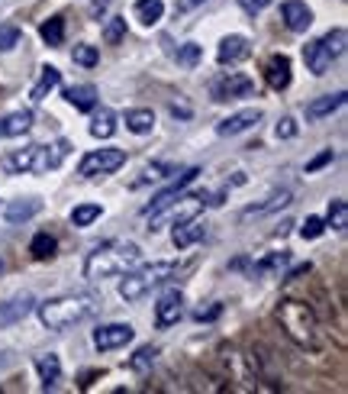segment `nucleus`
Segmentation results:
<instances>
[{"mask_svg": "<svg viewBox=\"0 0 348 394\" xmlns=\"http://www.w3.org/2000/svg\"><path fill=\"white\" fill-rule=\"evenodd\" d=\"M258 120H261V110H258V107H249V110H239V113H232V117H226V120L216 123V133L219 136H239V133H245V129L255 127Z\"/></svg>", "mask_w": 348, "mask_h": 394, "instance_id": "12", "label": "nucleus"}, {"mask_svg": "<svg viewBox=\"0 0 348 394\" xmlns=\"http://www.w3.org/2000/svg\"><path fill=\"white\" fill-rule=\"evenodd\" d=\"M97 310H100L97 294H87V291L84 294H62L39 304V320L49 330H68V326L81 324V320H91Z\"/></svg>", "mask_w": 348, "mask_h": 394, "instance_id": "2", "label": "nucleus"}, {"mask_svg": "<svg viewBox=\"0 0 348 394\" xmlns=\"http://www.w3.org/2000/svg\"><path fill=\"white\" fill-rule=\"evenodd\" d=\"M42 39H45V46H52V49H58V46L65 43V20L62 16H49V20L39 26Z\"/></svg>", "mask_w": 348, "mask_h": 394, "instance_id": "29", "label": "nucleus"}, {"mask_svg": "<svg viewBox=\"0 0 348 394\" xmlns=\"http://www.w3.org/2000/svg\"><path fill=\"white\" fill-rule=\"evenodd\" d=\"M332 159H335V152H332V149H326V152H320V155H316V159H310V162H307V175H313V171H320L322 165H329V162H332Z\"/></svg>", "mask_w": 348, "mask_h": 394, "instance_id": "43", "label": "nucleus"}, {"mask_svg": "<svg viewBox=\"0 0 348 394\" xmlns=\"http://www.w3.org/2000/svg\"><path fill=\"white\" fill-rule=\"evenodd\" d=\"M71 58H75L77 65H84V68H94V65L100 62V52H97V46H75Z\"/></svg>", "mask_w": 348, "mask_h": 394, "instance_id": "38", "label": "nucleus"}, {"mask_svg": "<svg viewBox=\"0 0 348 394\" xmlns=\"http://www.w3.org/2000/svg\"><path fill=\"white\" fill-rule=\"evenodd\" d=\"M197 175H200V169H187V171H181V178H178V181H174L171 188H165V191H161V194H158V197H155V201H152V204H148V207H142V213H146V217H148V213L161 211V207H165V204H171L174 197L181 194V191L187 188V184L194 181Z\"/></svg>", "mask_w": 348, "mask_h": 394, "instance_id": "15", "label": "nucleus"}, {"mask_svg": "<svg viewBox=\"0 0 348 394\" xmlns=\"http://www.w3.org/2000/svg\"><path fill=\"white\" fill-rule=\"evenodd\" d=\"M322 230H326V223H322L320 217H307V223L300 226V233H303V240H320Z\"/></svg>", "mask_w": 348, "mask_h": 394, "instance_id": "41", "label": "nucleus"}, {"mask_svg": "<svg viewBox=\"0 0 348 394\" xmlns=\"http://www.w3.org/2000/svg\"><path fill=\"white\" fill-rule=\"evenodd\" d=\"M265 81L271 91H287L290 87V58L287 55H271L265 65Z\"/></svg>", "mask_w": 348, "mask_h": 394, "instance_id": "14", "label": "nucleus"}, {"mask_svg": "<svg viewBox=\"0 0 348 394\" xmlns=\"http://www.w3.org/2000/svg\"><path fill=\"white\" fill-rule=\"evenodd\" d=\"M320 43H322V46H326V52H329V55H332V58H339V55H342V52H345V43H348V33H345V29H342V26H335V29H329V33H326V36H322Z\"/></svg>", "mask_w": 348, "mask_h": 394, "instance_id": "34", "label": "nucleus"}, {"mask_svg": "<svg viewBox=\"0 0 348 394\" xmlns=\"http://www.w3.org/2000/svg\"><path fill=\"white\" fill-rule=\"evenodd\" d=\"M33 127V110H13L0 120V136H23Z\"/></svg>", "mask_w": 348, "mask_h": 394, "instance_id": "22", "label": "nucleus"}, {"mask_svg": "<svg viewBox=\"0 0 348 394\" xmlns=\"http://www.w3.org/2000/svg\"><path fill=\"white\" fill-rule=\"evenodd\" d=\"M339 107H345V91L322 94V97H316V100H310V104H307V120H322V117L335 113Z\"/></svg>", "mask_w": 348, "mask_h": 394, "instance_id": "18", "label": "nucleus"}, {"mask_svg": "<svg viewBox=\"0 0 348 394\" xmlns=\"http://www.w3.org/2000/svg\"><path fill=\"white\" fill-rule=\"evenodd\" d=\"M107 7H110V0H94L91 14H94V16H100V14H104V10H107Z\"/></svg>", "mask_w": 348, "mask_h": 394, "instance_id": "49", "label": "nucleus"}, {"mask_svg": "<svg viewBox=\"0 0 348 394\" xmlns=\"http://www.w3.org/2000/svg\"><path fill=\"white\" fill-rule=\"evenodd\" d=\"M326 223L332 226V230H339V233L348 230V204L342 201V197L329 201V217H326Z\"/></svg>", "mask_w": 348, "mask_h": 394, "instance_id": "33", "label": "nucleus"}, {"mask_svg": "<svg viewBox=\"0 0 348 394\" xmlns=\"http://www.w3.org/2000/svg\"><path fill=\"white\" fill-rule=\"evenodd\" d=\"M126 165V152L123 149H97V152H87L77 165V175L81 178H97V175H110V171L123 169Z\"/></svg>", "mask_w": 348, "mask_h": 394, "instance_id": "6", "label": "nucleus"}, {"mask_svg": "<svg viewBox=\"0 0 348 394\" xmlns=\"http://www.w3.org/2000/svg\"><path fill=\"white\" fill-rule=\"evenodd\" d=\"M113 133H116V117H113L110 107H100L94 123H91V136L94 139H110Z\"/></svg>", "mask_w": 348, "mask_h": 394, "instance_id": "25", "label": "nucleus"}, {"mask_svg": "<svg viewBox=\"0 0 348 394\" xmlns=\"http://www.w3.org/2000/svg\"><path fill=\"white\" fill-rule=\"evenodd\" d=\"M161 14H165V4H161V0H136V20H139L142 26H155V23L161 20Z\"/></svg>", "mask_w": 348, "mask_h": 394, "instance_id": "27", "label": "nucleus"}, {"mask_svg": "<svg viewBox=\"0 0 348 394\" xmlns=\"http://www.w3.org/2000/svg\"><path fill=\"white\" fill-rule=\"evenodd\" d=\"M33 159H36V146L16 149L13 155H7V159H4V169L13 171V175H23V171H33Z\"/></svg>", "mask_w": 348, "mask_h": 394, "instance_id": "26", "label": "nucleus"}, {"mask_svg": "<svg viewBox=\"0 0 348 394\" xmlns=\"http://www.w3.org/2000/svg\"><path fill=\"white\" fill-rule=\"evenodd\" d=\"M181 304H184L181 291H168V294L155 304V326H158V330H168V326L178 324V320H181V314H184Z\"/></svg>", "mask_w": 348, "mask_h": 394, "instance_id": "10", "label": "nucleus"}, {"mask_svg": "<svg viewBox=\"0 0 348 394\" xmlns=\"http://www.w3.org/2000/svg\"><path fill=\"white\" fill-rule=\"evenodd\" d=\"M203 236H207V226L197 223V217H194V220H184V223H178V230H174L171 243L178 249H187V246H194V243H200Z\"/></svg>", "mask_w": 348, "mask_h": 394, "instance_id": "19", "label": "nucleus"}, {"mask_svg": "<svg viewBox=\"0 0 348 394\" xmlns=\"http://www.w3.org/2000/svg\"><path fill=\"white\" fill-rule=\"evenodd\" d=\"M139 262H142V249L136 246V243L110 240L87 255V262H84V278H87V282H104V278H113V275L133 272Z\"/></svg>", "mask_w": 348, "mask_h": 394, "instance_id": "1", "label": "nucleus"}, {"mask_svg": "<svg viewBox=\"0 0 348 394\" xmlns=\"http://www.w3.org/2000/svg\"><path fill=\"white\" fill-rule=\"evenodd\" d=\"M133 336H136V330L129 324H107V326H100V330H94V346H97L100 352H110L126 343H133Z\"/></svg>", "mask_w": 348, "mask_h": 394, "instance_id": "8", "label": "nucleus"}, {"mask_svg": "<svg viewBox=\"0 0 348 394\" xmlns=\"http://www.w3.org/2000/svg\"><path fill=\"white\" fill-rule=\"evenodd\" d=\"M126 127L133 129V133L146 136L155 129V113L152 110H126Z\"/></svg>", "mask_w": 348, "mask_h": 394, "instance_id": "30", "label": "nucleus"}, {"mask_svg": "<svg viewBox=\"0 0 348 394\" xmlns=\"http://www.w3.org/2000/svg\"><path fill=\"white\" fill-rule=\"evenodd\" d=\"M200 58H203V49L197 43H187V46L178 49V65H181V68H197Z\"/></svg>", "mask_w": 348, "mask_h": 394, "instance_id": "36", "label": "nucleus"}, {"mask_svg": "<svg viewBox=\"0 0 348 394\" xmlns=\"http://www.w3.org/2000/svg\"><path fill=\"white\" fill-rule=\"evenodd\" d=\"M281 16H284L287 29H293V33H307L310 26H313V14H310L307 4H300V0H287V4H281Z\"/></svg>", "mask_w": 348, "mask_h": 394, "instance_id": "13", "label": "nucleus"}, {"mask_svg": "<svg viewBox=\"0 0 348 394\" xmlns=\"http://www.w3.org/2000/svg\"><path fill=\"white\" fill-rule=\"evenodd\" d=\"M55 249H58V243H55V236H49V233H36L33 243H29V252H33V259H39V262L52 259Z\"/></svg>", "mask_w": 348, "mask_h": 394, "instance_id": "31", "label": "nucleus"}, {"mask_svg": "<svg viewBox=\"0 0 348 394\" xmlns=\"http://www.w3.org/2000/svg\"><path fill=\"white\" fill-rule=\"evenodd\" d=\"M174 272H178V262H152V265H146V268L136 265L133 272H126V278L119 282V297H123V301H139V297H146L152 288L165 284Z\"/></svg>", "mask_w": 348, "mask_h": 394, "instance_id": "4", "label": "nucleus"}, {"mask_svg": "<svg viewBox=\"0 0 348 394\" xmlns=\"http://www.w3.org/2000/svg\"><path fill=\"white\" fill-rule=\"evenodd\" d=\"M71 152V142L68 139H58L55 146H36V159H33V171H55L58 165L68 159Z\"/></svg>", "mask_w": 348, "mask_h": 394, "instance_id": "9", "label": "nucleus"}, {"mask_svg": "<svg viewBox=\"0 0 348 394\" xmlns=\"http://www.w3.org/2000/svg\"><path fill=\"white\" fill-rule=\"evenodd\" d=\"M165 171H171L168 165H148L146 171H142V178L136 181V188H142V184H148V181H158V178H165Z\"/></svg>", "mask_w": 348, "mask_h": 394, "instance_id": "42", "label": "nucleus"}, {"mask_svg": "<svg viewBox=\"0 0 348 394\" xmlns=\"http://www.w3.org/2000/svg\"><path fill=\"white\" fill-rule=\"evenodd\" d=\"M58 85H62V71L52 68V65H45V68H42V75H39V81H36L33 91H29V97L39 104V100H45V94L55 91Z\"/></svg>", "mask_w": 348, "mask_h": 394, "instance_id": "24", "label": "nucleus"}, {"mask_svg": "<svg viewBox=\"0 0 348 394\" xmlns=\"http://www.w3.org/2000/svg\"><path fill=\"white\" fill-rule=\"evenodd\" d=\"M255 91V81L242 71H226V75L213 78V85H210V97L216 104H223V100H236V97H245V94Z\"/></svg>", "mask_w": 348, "mask_h": 394, "instance_id": "7", "label": "nucleus"}, {"mask_svg": "<svg viewBox=\"0 0 348 394\" xmlns=\"http://www.w3.org/2000/svg\"><path fill=\"white\" fill-rule=\"evenodd\" d=\"M274 133H278V139H293V136H297V123H293L290 117H284V120L274 127Z\"/></svg>", "mask_w": 348, "mask_h": 394, "instance_id": "44", "label": "nucleus"}, {"mask_svg": "<svg viewBox=\"0 0 348 394\" xmlns=\"http://www.w3.org/2000/svg\"><path fill=\"white\" fill-rule=\"evenodd\" d=\"M268 4H271V0H239V7H242L249 16H258L261 10L268 7Z\"/></svg>", "mask_w": 348, "mask_h": 394, "instance_id": "45", "label": "nucleus"}, {"mask_svg": "<svg viewBox=\"0 0 348 394\" xmlns=\"http://www.w3.org/2000/svg\"><path fill=\"white\" fill-rule=\"evenodd\" d=\"M171 113H174V117H190V110L184 104H171Z\"/></svg>", "mask_w": 348, "mask_h": 394, "instance_id": "50", "label": "nucleus"}, {"mask_svg": "<svg viewBox=\"0 0 348 394\" xmlns=\"http://www.w3.org/2000/svg\"><path fill=\"white\" fill-rule=\"evenodd\" d=\"M310 262H303V265H297V268H290V272H287V282H293V278H300V275H307L310 272Z\"/></svg>", "mask_w": 348, "mask_h": 394, "instance_id": "47", "label": "nucleus"}, {"mask_svg": "<svg viewBox=\"0 0 348 394\" xmlns=\"http://www.w3.org/2000/svg\"><path fill=\"white\" fill-rule=\"evenodd\" d=\"M39 211H42V201L29 197V201H10V204L4 207V217H7V223H26V220H33Z\"/></svg>", "mask_w": 348, "mask_h": 394, "instance_id": "20", "label": "nucleus"}, {"mask_svg": "<svg viewBox=\"0 0 348 394\" xmlns=\"http://www.w3.org/2000/svg\"><path fill=\"white\" fill-rule=\"evenodd\" d=\"M65 100H68L75 110H94L97 107V87L94 85H75V87H68L65 91Z\"/></svg>", "mask_w": 348, "mask_h": 394, "instance_id": "21", "label": "nucleus"}, {"mask_svg": "<svg viewBox=\"0 0 348 394\" xmlns=\"http://www.w3.org/2000/svg\"><path fill=\"white\" fill-rule=\"evenodd\" d=\"M200 4H207V0H178V10H181V14H187V10L200 7Z\"/></svg>", "mask_w": 348, "mask_h": 394, "instance_id": "48", "label": "nucleus"}, {"mask_svg": "<svg viewBox=\"0 0 348 394\" xmlns=\"http://www.w3.org/2000/svg\"><path fill=\"white\" fill-rule=\"evenodd\" d=\"M278 324L284 326L287 339L297 343L300 349H316V346H320V326H316V314L310 304L281 301L278 304Z\"/></svg>", "mask_w": 348, "mask_h": 394, "instance_id": "3", "label": "nucleus"}, {"mask_svg": "<svg viewBox=\"0 0 348 394\" xmlns=\"http://www.w3.org/2000/svg\"><path fill=\"white\" fill-rule=\"evenodd\" d=\"M290 204V191H278V194H271L265 201V204H258V207H249V211L242 213V220H251V217H265V213L278 211V207H287Z\"/></svg>", "mask_w": 348, "mask_h": 394, "instance_id": "28", "label": "nucleus"}, {"mask_svg": "<svg viewBox=\"0 0 348 394\" xmlns=\"http://www.w3.org/2000/svg\"><path fill=\"white\" fill-rule=\"evenodd\" d=\"M284 262H287V252H271L268 259H261L255 265V275H268V272H274L278 265H284Z\"/></svg>", "mask_w": 348, "mask_h": 394, "instance_id": "40", "label": "nucleus"}, {"mask_svg": "<svg viewBox=\"0 0 348 394\" xmlns=\"http://www.w3.org/2000/svg\"><path fill=\"white\" fill-rule=\"evenodd\" d=\"M219 314H223V307H219V304H213V307H207V310L200 307V310H197V314H194V317L203 324V320H216V317H219Z\"/></svg>", "mask_w": 348, "mask_h": 394, "instance_id": "46", "label": "nucleus"}, {"mask_svg": "<svg viewBox=\"0 0 348 394\" xmlns=\"http://www.w3.org/2000/svg\"><path fill=\"white\" fill-rule=\"evenodd\" d=\"M249 52L251 49H249V39H245V36H226L223 43H219V49H216V62L236 65V62H242Z\"/></svg>", "mask_w": 348, "mask_h": 394, "instance_id": "16", "label": "nucleus"}, {"mask_svg": "<svg viewBox=\"0 0 348 394\" xmlns=\"http://www.w3.org/2000/svg\"><path fill=\"white\" fill-rule=\"evenodd\" d=\"M207 207V194H178L171 204H165L161 211L148 213V230H165V226H178L184 220H194L200 217V211Z\"/></svg>", "mask_w": 348, "mask_h": 394, "instance_id": "5", "label": "nucleus"}, {"mask_svg": "<svg viewBox=\"0 0 348 394\" xmlns=\"http://www.w3.org/2000/svg\"><path fill=\"white\" fill-rule=\"evenodd\" d=\"M33 307H36L33 294H16V297H10V301H4V304H0V330H4V326L20 324V320H26L29 314H33Z\"/></svg>", "mask_w": 348, "mask_h": 394, "instance_id": "11", "label": "nucleus"}, {"mask_svg": "<svg viewBox=\"0 0 348 394\" xmlns=\"http://www.w3.org/2000/svg\"><path fill=\"white\" fill-rule=\"evenodd\" d=\"M100 204H81V207H75L71 211V223L75 226H91L94 220H100Z\"/></svg>", "mask_w": 348, "mask_h": 394, "instance_id": "35", "label": "nucleus"}, {"mask_svg": "<svg viewBox=\"0 0 348 394\" xmlns=\"http://www.w3.org/2000/svg\"><path fill=\"white\" fill-rule=\"evenodd\" d=\"M303 62H307V68L313 71L316 78L326 75V71L332 68V55L326 52V46H322L320 39H316V43H307V46H303Z\"/></svg>", "mask_w": 348, "mask_h": 394, "instance_id": "17", "label": "nucleus"}, {"mask_svg": "<svg viewBox=\"0 0 348 394\" xmlns=\"http://www.w3.org/2000/svg\"><path fill=\"white\" fill-rule=\"evenodd\" d=\"M20 26L16 23H4L0 26V52H10V49H16L20 46Z\"/></svg>", "mask_w": 348, "mask_h": 394, "instance_id": "37", "label": "nucleus"}, {"mask_svg": "<svg viewBox=\"0 0 348 394\" xmlns=\"http://www.w3.org/2000/svg\"><path fill=\"white\" fill-rule=\"evenodd\" d=\"M123 36H126V20H110L107 23V29H104V43L107 46H119L123 43Z\"/></svg>", "mask_w": 348, "mask_h": 394, "instance_id": "39", "label": "nucleus"}, {"mask_svg": "<svg viewBox=\"0 0 348 394\" xmlns=\"http://www.w3.org/2000/svg\"><path fill=\"white\" fill-rule=\"evenodd\" d=\"M36 368H39V378L45 381V388H55L58 381H62V362H58L55 352L36 356Z\"/></svg>", "mask_w": 348, "mask_h": 394, "instance_id": "23", "label": "nucleus"}, {"mask_svg": "<svg viewBox=\"0 0 348 394\" xmlns=\"http://www.w3.org/2000/svg\"><path fill=\"white\" fill-rule=\"evenodd\" d=\"M155 359H158V346H142L139 352H136L133 359L126 362L129 366V372H136V375H146L148 368L155 366Z\"/></svg>", "mask_w": 348, "mask_h": 394, "instance_id": "32", "label": "nucleus"}]
</instances>
